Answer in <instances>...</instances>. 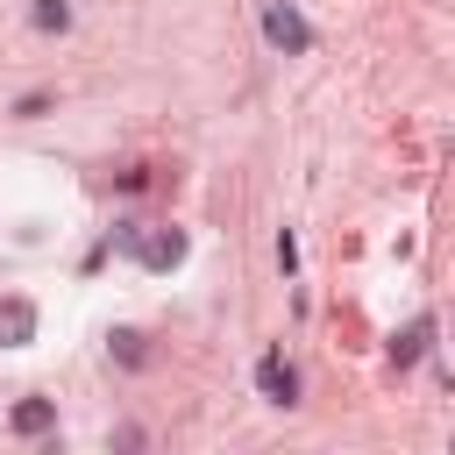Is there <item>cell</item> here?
<instances>
[{
  "label": "cell",
  "instance_id": "obj_1",
  "mask_svg": "<svg viewBox=\"0 0 455 455\" xmlns=\"http://www.w3.org/2000/svg\"><path fill=\"white\" fill-rule=\"evenodd\" d=\"M263 36H270V50H284V57H306V50H313V21H306L291 0H270V7H263Z\"/></svg>",
  "mask_w": 455,
  "mask_h": 455
},
{
  "label": "cell",
  "instance_id": "obj_2",
  "mask_svg": "<svg viewBox=\"0 0 455 455\" xmlns=\"http://www.w3.org/2000/svg\"><path fill=\"white\" fill-rule=\"evenodd\" d=\"M185 249H192V242H185L178 228H142L128 256H135L142 270H178V263H185Z\"/></svg>",
  "mask_w": 455,
  "mask_h": 455
},
{
  "label": "cell",
  "instance_id": "obj_3",
  "mask_svg": "<svg viewBox=\"0 0 455 455\" xmlns=\"http://www.w3.org/2000/svg\"><path fill=\"white\" fill-rule=\"evenodd\" d=\"M256 391H263L270 405H299V370L284 363V348H263V355H256Z\"/></svg>",
  "mask_w": 455,
  "mask_h": 455
},
{
  "label": "cell",
  "instance_id": "obj_4",
  "mask_svg": "<svg viewBox=\"0 0 455 455\" xmlns=\"http://www.w3.org/2000/svg\"><path fill=\"white\" fill-rule=\"evenodd\" d=\"M28 341H36V299L7 291L0 299V348H28Z\"/></svg>",
  "mask_w": 455,
  "mask_h": 455
},
{
  "label": "cell",
  "instance_id": "obj_5",
  "mask_svg": "<svg viewBox=\"0 0 455 455\" xmlns=\"http://www.w3.org/2000/svg\"><path fill=\"white\" fill-rule=\"evenodd\" d=\"M427 348H434V313H419L405 334H391V363H398V370H412Z\"/></svg>",
  "mask_w": 455,
  "mask_h": 455
},
{
  "label": "cell",
  "instance_id": "obj_6",
  "mask_svg": "<svg viewBox=\"0 0 455 455\" xmlns=\"http://www.w3.org/2000/svg\"><path fill=\"white\" fill-rule=\"evenodd\" d=\"M7 427H14V434H50V427H57V398H21V405L7 412Z\"/></svg>",
  "mask_w": 455,
  "mask_h": 455
},
{
  "label": "cell",
  "instance_id": "obj_7",
  "mask_svg": "<svg viewBox=\"0 0 455 455\" xmlns=\"http://www.w3.org/2000/svg\"><path fill=\"white\" fill-rule=\"evenodd\" d=\"M28 28H43V36H64V28H71V7H64V0H36V7H28Z\"/></svg>",
  "mask_w": 455,
  "mask_h": 455
},
{
  "label": "cell",
  "instance_id": "obj_8",
  "mask_svg": "<svg viewBox=\"0 0 455 455\" xmlns=\"http://www.w3.org/2000/svg\"><path fill=\"white\" fill-rule=\"evenodd\" d=\"M107 348H114L128 370H142V363H149V348H142V334H135V327H114V341H107Z\"/></svg>",
  "mask_w": 455,
  "mask_h": 455
},
{
  "label": "cell",
  "instance_id": "obj_9",
  "mask_svg": "<svg viewBox=\"0 0 455 455\" xmlns=\"http://www.w3.org/2000/svg\"><path fill=\"white\" fill-rule=\"evenodd\" d=\"M36 114H50V92H21L14 100V121H36Z\"/></svg>",
  "mask_w": 455,
  "mask_h": 455
},
{
  "label": "cell",
  "instance_id": "obj_10",
  "mask_svg": "<svg viewBox=\"0 0 455 455\" xmlns=\"http://www.w3.org/2000/svg\"><path fill=\"white\" fill-rule=\"evenodd\" d=\"M277 270H284V277H291V270H299V235H291V228H284V235H277Z\"/></svg>",
  "mask_w": 455,
  "mask_h": 455
}]
</instances>
